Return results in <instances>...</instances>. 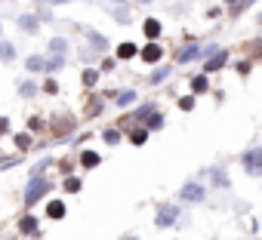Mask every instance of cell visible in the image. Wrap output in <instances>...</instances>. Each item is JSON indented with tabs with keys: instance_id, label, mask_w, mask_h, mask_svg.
<instances>
[{
	"instance_id": "6da1fadb",
	"label": "cell",
	"mask_w": 262,
	"mask_h": 240,
	"mask_svg": "<svg viewBox=\"0 0 262 240\" xmlns=\"http://www.w3.org/2000/svg\"><path fill=\"white\" fill-rule=\"evenodd\" d=\"M50 188H53V182H50V179H43L40 173H34V176H31V182L25 185V206H34L40 197H47V194H50Z\"/></svg>"
},
{
	"instance_id": "7a4b0ae2",
	"label": "cell",
	"mask_w": 262,
	"mask_h": 240,
	"mask_svg": "<svg viewBox=\"0 0 262 240\" xmlns=\"http://www.w3.org/2000/svg\"><path fill=\"white\" fill-rule=\"evenodd\" d=\"M241 166H244V173H247V176L259 179V176H262V148H259V145H253L250 151H244V154H241Z\"/></svg>"
},
{
	"instance_id": "3957f363",
	"label": "cell",
	"mask_w": 262,
	"mask_h": 240,
	"mask_svg": "<svg viewBox=\"0 0 262 240\" xmlns=\"http://www.w3.org/2000/svg\"><path fill=\"white\" fill-rule=\"evenodd\" d=\"M204 197H207V188L201 182H185L179 188V200H185V203H201Z\"/></svg>"
},
{
	"instance_id": "277c9868",
	"label": "cell",
	"mask_w": 262,
	"mask_h": 240,
	"mask_svg": "<svg viewBox=\"0 0 262 240\" xmlns=\"http://www.w3.org/2000/svg\"><path fill=\"white\" fill-rule=\"evenodd\" d=\"M176 219H179V206H176V203H164V206L158 209V215H155V225H158V228H170Z\"/></svg>"
},
{
	"instance_id": "5b68a950",
	"label": "cell",
	"mask_w": 262,
	"mask_h": 240,
	"mask_svg": "<svg viewBox=\"0 0 262 240\" xmlns=\"http://www.w3.org/2000/svg\"><path fill=\"white\" fill-rule=\"evenodd\" d=\"M136 56H139L142 62H148V65H158V62L164 59V46H161L158 40H151V43H148V46H142Z\"/></svg>"
},
{
	"instance_id": "8992f818",
	"label": "cell",
	"mask_w": 262,
	"mask_h": 240,
	"mask_svg": "<svg viewBox=\"0 0 262 240\" xmlns=\"http://www.w3.org/2000/svg\"><path fill=\"white\" fill-rule=\"evenodd\" d=\"M16 25H19L25 34H37V31H40V19H37L34 13H22V16L16 19Z\"/></svg>"
},
{
	"instance_id": "52a82bcc",
	"label": "cell",
	"mask_w": 262,
	"mask_h": 240,
	"mask_svg": "<svg viewBox=\"0 0 262 240\" xmlns=\"http://www.w3.org/2000/svg\"><path fill=\"white\" fill-rule=\"evenodd\" d=\"M198 56H201V46H198L194 40H188V43H185V46L179 50V56H176V62H179V65H188V62H194Z\"/></svg>"
},
{
	"instance_id": "ba28073f",
	"label": "cell",
	"mask_w": 262,
	"mask_h": 240,
	"mask_svg": "<svg viewBox=\"0 0 262 240\" xmlns=\"http://www.w3.org/2000/svg\"><path fill=\"white\" fill-rule=\"evenodd\" d=\"M225 62H228V53H225V50H216V53H210V59L204 62V74H210V71H219Z\"/></svg>"
},
{
	"instance_id": "9c48e42d",
	"label": "cell",
	"mask_w": 262,
	"mask_h": 240,
	"mask_svg": "<svg viewBox=\"0 0 262 240\" xmlns=\"http://www.w3.org/2000/svg\"><path fill=\"white\" fill-rule=\"evenodd\" d=\"M19 234H28V237H40V225L34 215H22L19 219Z\"/></svg>"
},
{
	"instance_id": "30bf717a",
	"label": "cell",
	"mask_w": 262,
	"mask_h": 240,
	"mask_svg": "<svg viewBox=\"0 0 262 240\" xmlns=\"http://www.w3.org/2000/svg\"><path fill=\"white\" fill-rule=\"evenodd\" d=\"M210 182L216 188H231V179H228V173L222 166H210Z\"/></svg>"
},
{
	"instance_id": "8fae6325",
	"label": "cell",
	"mask_w": 262,
	"mask_h": 240,
	"mask_svg": "<svg viewBox=\"0 0 262 240\" xmlns=\"http://www.w3.org/2000/svg\"><path fill=\"white\" fill-rule=\"evenodd\" d=\"M86 43H90L96 53H105V50H108V37L99 34V31H86Z\"/></svg>"
},
{
	"instance_id": "7c38bea8",
	"label": "cell",
	"mask_w": 262,
	"mask_h": 240,
	"mask_svg": "<svg viewBox=\"0 0 262 240\" xmlns=\"http://www.w3.org/2000/svg\"><path fill=\"white\" fill-rule=\"evenodd\" d=\"M65 65V53H53L50 59H43V68L40 71H47V74H53V71H59Z\"/></svg>"
},
{
	"instance_id": "4fadbf2b",
	"label": "cell",
	"mask_w": 262,
	"mask_h": 240,
	"mask_svg": "<svg viewBox=\"0 0 262 240\" xmlns=\"http://www.w3.org/2000/svg\"><path fill=\"white\" fill-rule=\"evenodd\" d=\"M142 31H145V37H148V40H158V37H161V22H158V19H145Z\"/></svg>"
},
{
	"instance_id": "5bb4252c",
	"label": "cell",
	"mask_w": 262,
	"mask_h": 240,
	"mask_svg": "<svg viewBox=\"0 0 262 240\" xmlns=\"http://www.w3.org/2000/svg\"><path fill=\"white\" fill-rule=\"evenodd\" d=\"M13 59H16V43L0 40V62H13Z\"/></svg>"
},
{
	"instance_id": "9a60e30c",
	"label": "cell",
	"mask_w": 262,
	"mask_h": 240,
	"mask_svg": "<svg viewBox=\"0 0 262 240\" xmlns=\"http://www.w3.org/2000/svg\"><path fill=\"white\" fill-rule=\"evenodd\" d=\"M161 127H164V114H161V111H151V114L145 117V130L151 133V130H161Z\"/></svg>"
},
{
	"instance_id": "2e32d148",
	"label": "cell",
	"mask_w": 262,
	"mask_h": 240,
	"mask_svg": "<svg viewBox=\"0 0 262 240\" xmlns=\"http://www.w3.org/2000/svg\"><path fill=\"white\" fill-rule=\"evenodd\" d=\"M37 89H40V86H37L34 80H22V83H19V95H22V99H34Z\"/></svg>"
},
{
	"instance_id": "e0dca14e",
	"label": "cell",
	"mask_w": 262,
	"mask_h": 240,
	"mask_svg": "<svg viewBox=\"0 0 262 240\" xmlns=\"http://www.w3.org/2000/svg\"><path fill=\"white\" fill-rule=\"evenodd\" d=\"M99 163H102V157H99L96 151H83V154H80V166H83V170H93V166H99Z\"/></svg>"
},
{
	"instance_id": "ac0fdd59",
	"label": "cell",
	"mask_w": 262,
	"mask_h": 240,
	"mask_svg": "<svg viewBox=\"0 0 262 240\" xmlns=\"http://www.w3.org/2000/svg\"><path fill=\"white\" fill-rule=\"evenodd\" d=\"M170 74H173V68H170V65H158V68L151 71V83H164Z\"/></svg>"
},
{
	"instance_id": "d6986e66",
	"label": "cell",
	"mask_w": 262,
	"mask_h": 240,
	"mask_svg": "<svg viewBox=\"0 0 262 240\" xmlns=\"http://www.w3.org/2000/svg\"><path fill=\"white\" fill-rule=\"evenodd\" d=\"M136 53H139L136 43H120V46H117V59H123V62H126V59H136Z\"/></svg>"
},
{
	"instance_id": "ffe728a7",
	"label": "cell",
	"mask_w": 262,
	"mask_h": 240,
	"mask_svg": "<svg viewBox=\"0 0 262 240\" xmlns=\"http://www.w3.org/2000/svg\"><path fill=\"white\" fill-rule=\"evenodd\" d=\"M47 215H50V219H65V203H62V200H53V203L47 206Z\"/></svg>"
},
{
	"instance_id": "44dd1931",
	"label": "cell",
	"mask_w": 262,
	"mask_h": 240,
	"mask_svg": "<svg viewBox=\"0 0 262 240\" xmlns=\"http://www.w3.org/2000/svg\"><path fill=\"white\" fill-rule=\"evenodd\" d=\"M129 142H133V145H145L148 142V130L145 127H136L133 133H129Z\"/></svg>"
},
{
	"instance_id": "7402d4cb",
	"label": "cell",
	"mask_w": 262,
	"mask_h": 240,
	"mask_svg": "<svg viewBox=\"0 0 262 240\" xmlns=\"http://www.w3.org/2000/svg\"><path fill=\"white\" fill-rule=\"evenodd\" d=\"M191 89H194V92H207V89H210V80H207V74H198V77H191Z\"/></svg>"
},
{
	"instance_id": "603a6c76",
	"label": "cell",
	"mask_w": 262,
	"mask_h": 240,
	"mask_svg": "<svg viewBox=\"0 0 262 240\" xmlns=\"http://www.w3.org/2000/svg\"><path fill=\"white\" fill-rule=\"evenodd\" d=\"M133 102H136V89H123V92L117 95V105H120V108H129Z\"/></svg>"
},
{
	"instance_id": "cb8c5ba5",
	"label": "cell",
	"mask_w": 262,
	"mask_h": 240,
	"mask_svg": "<svg viewBox=\"0 0 262 240\" xmlns=\"http://www.w3.org/2000/svg\"><path fill=\"white\" fill-rule=\"evenodd\" d=\"M50 53H68V40L65 37H53L50 40Z\"/></svg>"
},
{
	"instance_id": "d4e9b609",
	"label": "cell",
	"mask_w": 262,
	"mask_h": 240,
	"mask_svg": "<svg viewBox=\"0 0 262 240\" xmlns=\"http://www.w3.org/2000/svg\"><path fill=\"white\" fill-rule=\"evenodd\" d=\"M25 68L34 74V71H40L43 68V56H28V62H25Z\"/></svg>"
},
{
	"instance_id": "484cf974",
	"label": "cell",
	"mask_w": 262,
	"mask_h": 240,
	"mask_svg": "<svg viewBox=\"0 0 262 240\" xmlns=\"http://www.w3.org/2000/svg\"><path fill=\"white\" fill-rule=\"evenodd\" d=\"M102 139H105V145H117V142H120V130H114V127H111V130H105V133H102Z\"/></svg>"
},
{
	"instance_id": "4316f807",
	"label": "cell",
	"mask_w": 262,
	"mask_h": 240,
	"mask_svg": "<svg viewBox=\"0 0 262 240\" xmlns=\"http://www.w3.org/2000/svg\"><path fill=\"white\" fill-rule=\"evenodd\" d=\"M151 111H155V105H139V108L133 111V117H136V124H139V120H145V117H148Z\"/></svg>"
},
{
	"instance_id": "83f0119b",
	"label": "cell",
	"mask_w": 262,
	"mask_h": 240,
	"mask_svg": "<svg viewBox=\"0 0 262 240\" xmlns=\"http://www.w3.org/2000/svg\"><path fill=\"white\" fill-rule=\"evenodd\" d=\"M96 83H99V71L86 68V71H83V86H96Z\"/></svg>"
},
{
	"instance_id": "f1b7e54d",
	"label": "cell",
	"mask_w": 262,
	"mask_h": 240,
	"mask_svg": "<svg viewBox=\"0 0 262 240\" xmlns=\"http://www.w3.org/2000/svg\"><path fill=\"white\" fill-rule=\"evenodd\" d=\"M65 191H68V194H77V191H80V179L68 176V179H65Z\"/></svg>"
},
{
	"instance_id": "f546056e",
	"label": "cell",
	"mask_w": 262,
	"mask_h": 240,
	"mask_svg": "<svg viewBox=\"0 0 262 240\" xmlns=\"http://www.w3.org/2000/svg\"><path fill=\"white\" fill-rule=\"evenodd\" d=\"M16 145H19L22 151H28V148H31V136H28V133H19V136H16Z\"/></svg>"
},
{
	"instance_id": "4dcf8cb0",
	"label": "cell",
	"mask_w": 262,
	"mask_h": 240,
	"mask_svg": "<svg viewBox=\"0 0 262 240\" xmlns=\"http://www.w3.org/2000/svg\"><path fill=\"white\" fill-rule=\"evenodd\" d=\"M43 89H47L50 95H56V92H59V83H56L53 77H47V80H43Z\"/></svg>"
},
{
	"instance_id": "1f68e13d",
	"label": "cell",
	"mask_w": 262,
	"mask_h": 240,
	"mask_svg": "<svg viewBox=\"0 0 262 240\" xmlns=\"http://www.w3.org/2000/svg\"><path fill=\"white\" fill-rule=\"evenodd\" d=\"M179 108H182V111H191V108H194V99H191V95L179 99Z\"/></svg>"
},
{
	"instance_id": "d6a6232c",
	"label": "cell",
	"mask_w": 262,
	"mask_h": 240,
	"mask_svg": "<svg viewBox=\"0 0 262 240\" xmlns=\"http://www.w3.org/2000/svg\"><path fill=\"white\" fill-rule=\"evenodd\" d=\"M34 16H37L40 22H50V19H53V13H50V7H43V10H40V13H34Z\"/></svg>"
},
{
	"instance_id": "836d02e7",
	"label": "cell",
	"mask_w": 262,
	"mask_h": 240,
	"mask_svg": "<svg viewBox=\"0 0 262 240\" xmlns=\"http://www.w3.org/2000/svg\"><path fill=\"white\" fill-rule=\"evenodd\" d=\"M7 133H10V120L0 117V136H7Z\"/></svg>"
},
{
	"instance_id": "e575fe53",
	"label": "cell",
	"mask_w": 262,
	"mask_h": 240,
	"mask_svg": "<svg viewBox=\"0 0 262 240\" xmlns=\"http://www.w3.org/2000/svg\"><path fill=\"white\" fill-rule=\"evenodd\" d=\"M117 22H123V25L129 22V16H126V10H123V7H117Z\"/></svg>"
},
{
	"instance_id": "d590c367",
	"label": "cell",
	"mask_w": 262,
	"mask_h": 240,
	"mask_svg": "<svg viewBox=\"0 0 262 240\" xmlns=\"http://www.w3.org/2000/svg\"><path fill=\"white\" fill-rule=\"evenodd\" d=\"M114 68V59H102V71H111Z\"/></svg>"
},
{
	"instance_id": "8d00e7d4",
	"label": "cell",
	"mask_w": 262,
	"mask_h": 240,
	"mask_svg": "<svg viewBox=\"0 0 262 240\" xmlns=\"http://www.w3.org/2000/svg\"><path fill=\"white\" fill-rule=\"evenodd\" d=\"M47 4H68V0H47Z\"/></svg>"
},
{
	"instance_id": "74e56055",
	"label": "cell",
	"mask_w": 262,
	"mask_h": 240,
	"mask_svg": "<svg viewBox=\"0 0 262 240\" xmlns=\"http://www.w3.org/2000/svg\"><path fill=\"white\" fill-rule=\"evenodd\" d=\"M111 4H117V7H123V4H126V0H111Z\"/></svg>"
},
{
	"instance_id": "f35d334b",
	"label": "cell",
	"mask_w": 262,
	"mask_h": 240,
	"mask_svg": "<svg viewBox=\"0 0 262 240\" xmlns=\"http://www.w3.org/2000/svg\"><path fill=\"white\" fill-rule=\"evenodd\" d=\"M136 4H151V0H136Z\"/></svg>"
},
{
	"instance_id": "ab89813d",
	"label": "cell",
	"mask_w": 262,
	"mask_h": 240,
	"mask_svg": "<svg viewBox=\"0 0 262 240\" xmlns=\"http://www.w3.org/2000/svg\"><path fill=\"white\" fill-rule=\"evenodd\" d=\"M228 4H241V0H228Z\"/></svg>"
},
{
	"instance_id": "60d3db41",
	"label": "cell",
	"mask_w": 262,
	"mask_h": 240,
	"mask_svg": "<svg viewBox=\"0 0 262 240\" xmlns=\"http://www.w3.org/2000/svg\"><path fill=\"white\" fill-rule=\"evenodd\" d=\"M0 37H4V25H0Z\"/></svg>"
},
{
	"instance_id": "b9f144b4",
	"label": "cell",
	"mask_w": 262,
	"mask_h": 240,
	"mask_svg": "<svg viewBox=\"0 0 262 240\" xmlns=\"http://www.w3.org/2000/svg\"><path fill=\"white\" fill-rule=\"evenodd\" d=\"M37 4H40V0H37Z\"/></svg>"
}]
</instances>
